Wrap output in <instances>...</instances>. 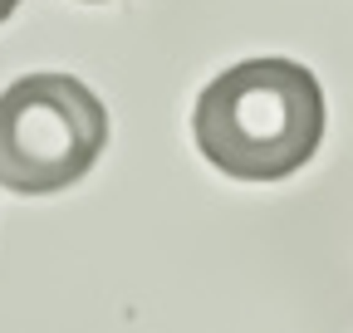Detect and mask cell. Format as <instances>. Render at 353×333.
<instances>
[{"label":"cell","instance_id":"obj_1","mask_svg":"<svg viewBox=\"0 0 353 333\" xmlns=\"http://www.w3.org/2000/svg\"><path fill=\"white\" fill-rule=\"evenodd\" d=\"M192 133L216 172L236 182H285L319 152L324 89L294 59H241L201 89Z\"/></svg>","mask_w":353,"mask_h":333},{"label":"cell","instance_id":"obj_2","mask_svg":"<svg viewBox=\"0 0 353 333\" xmlns=\"http://www.w3.org/2000/svg\"><path fill=\"white\" fill-rule=\"evenodd\" d=\"M108 147V108L74 74H25L0 89V186L50 196L94 172Z\"/></svg>","mask_w":353,"mask_h":333},{"label":"cell","instance_id":"obj_3","mask_svg":"<svg viewBox=\"0 0 353 333\" xmlns=\"http://www.w3.org/2000/svg\"><path fill=\"white\" fill-rule=\"evenodd\" d=\"M15 10H20V0H0V25H6V20H10Z\"/></svg>","mask_w":353,"mask_h":333},{"label":"cell","instance_id":"obj_4","mask_svg":"<svg viewBox=\"0 0 353 333\" xmlns=\"http://www.w3.org/2000/svg\"><path fill=\"white\" fill-rule=\"evenodd\" d=\"M88 6H99V0H88Z\"/></svg>","mask_w":353,"mask_h":333}]
</instances>
